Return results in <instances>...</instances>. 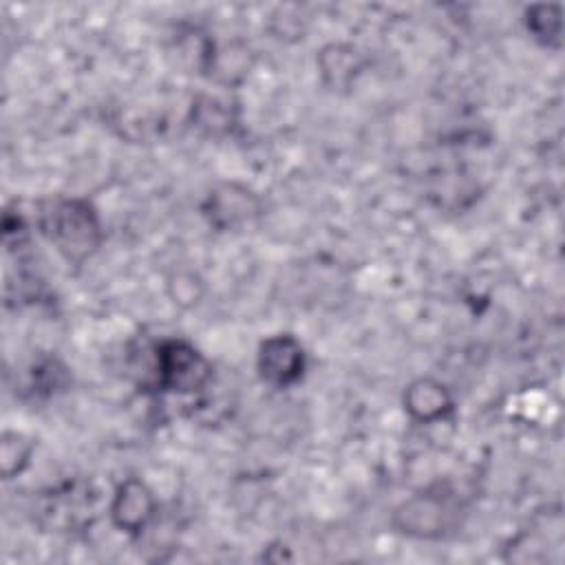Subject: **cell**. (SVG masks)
Segmentation results:
<instances>
[{"mask_svg":"<svg viewBox=\"0 0 565 565\" xmlns=\"http://www.w3.org/2000/svg\"><path fill=\"white\" fill-rule=\"evenodd\" d=\"M38 227L68 265H84L104 243L97 207L84 196H55L40 203Z\"/></svg>","mask_w":565,"mask_h":565,"instance_id":"6da1fadb","label":"cell"},{"mask_svg":"<svg viewBox=\"0 0 565 565\" xmlns=\"http://www.w3.org/2000/svg\"><path fill=\"white\" fill-rule=\"evenodd\" d=\"M463 503L448 483H430L399 501L391 512V530L406 539L441 541L461 527Z\"/></svg>","mask_w":565,"mask_h":565,"instance_id":"7a4b0ae2","label":"cell"},{"mask_svg":"<svg viewBox=\"0 0 565 565\" xmlns=\"http://www.w3.org/2000/svg\"><path fill=\"white\" fill-rule=\"evenodd\" d=\"M212 362L185 338H163L152 347L143 388L159 395H199L212 384Z\"/></svg>","mask_w":565,"mask_h":565,"instance_id":"3957f363","label":"cell"},{"mask_svg":"<svg viewBox=\"0 0 565 565\" xmlns=\"http://www.w3.org/2000/svg\"><path fill=\"white\" fill-rule=\"evenodd\" d=\"M99 492L86 479H71L40 494L38 521L51 532L75 534L88 530L99 514Z\"/></svg>","mask_w":565,"mask_h":565,"instance_id":"277c9868","label":"cell"},{"mask_svg":"<svg viewBox=\"0 0 565 565\" xmlns=\"http://www.w3.org/2000/svg\"><path fill=\"white\" fill-rule=\"evenodd\" d=\"M263 214V196L241 181H218L201 201V216L214 232H238Z\"/></svg>","mask_w":565,"mask_h":565,"instance_id":"5b68a950","label":"cell"},{"mask_svg":"<svg viewBox=\"0 0 565 565\" xmlns=\"http://www.w3.org/2000/svg\"><path fill=\"white\" fill-rule=\"evenodd\" d=\"M106 514L115 530L130 539H141L159 514V499L146 479L126 477L115 486Z\"/></svg>","mask_w":565,"mask_h":565,"instance_id":"8992f818","label":"cell"},{"mask_svg":"<svg viewBox=\"0 0 565 565\" xmlns=\"http://www.w3.org/2000/svg\"><path fill=\"white\" fill-rule=\"evenodd\" d=\"M307 351L305 344L287 331L267 335L256 349L258 380L271 388H289L305 377Z\"/></svg>","mask_w":565,"mask_h":565,"instance_id":"52a82bcc","label":"cell"},{"mask_svg":"<svg viewBox=\"0 0 565 565\" xmlns=\"http://www.w3.org/2000/svg\"><path fill=\"white\" fill-rule=\"evenodd\" d=\"M188 124L203 137H232L241 126V102L232 90L225 95L196 90L188 106Z\"/></svg>","mask_w":565,"mask_h":565,"instance_id":"ba28073f","label":"cell"},{"mask_svg":"<svg viewBox=\"0 0 565 565\" xmlns=\"http://www.w3.org/2000/svg\"><path fill=\"white\" fill-rule=\"evenodd\" d=\"M366 66V53L351 42H329L316 53L320 84L333 95H349Z\"/></svg>","mask_w":565,"mask_h":565,"instance_id":"9c48e42d","label":"cell"},{"mask_svg":"<svg viewBox=\"0 0 565 565\" xmlns=\"http://www.w3.org/2000/svg\"><path fill=\"white\" fill-rule=\"evenodd\" d=\"M402 406L417 424H439L455 415V397L450 388L435 377H415L404 386Z\"/></svg>","mask_w":565,"mask_h":565,"instance_id":"30bf717a","label":"cell"},{"mask_svg":"<svg viewBox=\"0 0 565 565\" xmlns=\"http://www.w3.org/2000/svg\"><path fill=\"white\" fill-rule=\"evenodd\" d=\"M73 384L71 369L64 364L62 358L57 355H38L24 377V391L33 399H51L62 393H66Z\"/></svg>","mask_w":565,"mask_h":565,"instance_id":"8fae6325","label":"cell"},{"mask_svg":"<svg viewBox=\"0 0 565 565\" xmlns=\"http://www.w3.org/2000/svg\"><path fill=\"white\" fill-rule=\"evenodd\" d=\"M523 24L530 38L550 51L563 46V7L561 4H530L523 11Z\"/></svg>","mask_w":565,"mask_h":565,"instance_id":"7c38bea8","label":"cell"},{"mask_svg":"<svg viewBox=\"0 0 565 565\" xmlns=\"http://www.w3.org/2000/svg\"><path fill=\"white\" fill-rule=\"evenodd\" d=\"M38 441L22 433V430H11L7 428L0 439V475L4 481H11L20 477L29 466L35 455Z\"/></svg>","mask_w":565,"mask_h":565,"instance_id":"4fadbf2b","label":"cell"},{"mask_svg":"<svg viewBox=\"0 0 565 565\" xmlns=\"http://www.w3.org/2000/svg\"><path fill=\"white\" fill-rule=\"evenodd\" d=\"M168 291L174 305L190 309L203 294V280L194 271H177L168 278Z\"/></svg>","mask_w":565,"mask_h":565,"instance_id":"5bb4252c","label":"cell"}]
</instances>
